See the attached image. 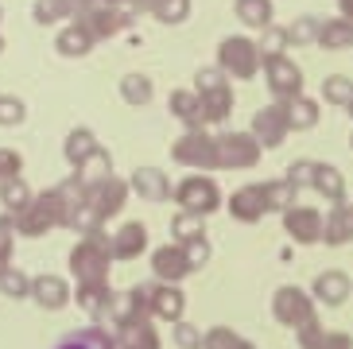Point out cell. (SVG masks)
Listing matches in <instances>:
<instances>
[{
    "label": "cell",
    "instance_id": "obj_3",
    "mask_svg": "<svg viewBox=\"0 0 353 349\" xmlns=\"http://www.w3.org/2000/svg\"><path fill=\"white\" fill-rule=\"evenodd\" d=\"M218 66L229 74V78L249 82V78H256V74L264 70V54H260V47L252 39L229 35V39H221V47H218Z\"/></svg>",
    "mask_w": 353,
    "mask_h": 349
},
{
    "label": "cell",
    "instance_id": "obj_6",
    "mask_svg": "<svg viewBox=\"0 0 353 349\" xmlns=\"http://www.w3.org/2000/svg\"><path fill=\"white\" fill-rule=\"evenodd\" d=\"M264 82L276 101H291L303 93V74L288 54H264Z\"/></svg>",
    "mask_w": 353,
    "mask_h": 349
},
{
    "label": "cell",
    "instance_id": "obj_21",
    "mask_svg": "<svg viewBox=\"0 0 353 349\" xmlns=\"http://www.w3.org/2000/svg\"><path fill=\"white\" fill-rule=\"evenodd\" d=\"M311 295L319 299V303H326V307H342L345 299H350V276L338 272V268H330V272H322V276L314 279Z\"/></svg>",
    "mask_w": 353,
    "mask_h": 349
},
{
    "label": "cell",
    "instance_id": "obj_28",
    "mask_svg": "<svg viewBox=\"0 0 353 349\" xmlns=\"http://www.w3.org/2000/svg\"><path fill=\"white\" fill-rule=\"evenodd\" d=\"M97 148H101V144H97V136L90 132V128H74V132L63 140V155H66V163H70V167H78L85 155H94Z\"/></svg>",
    "mask_w": 353,
    "mask_h": 349
},
{
    "label": "cell",
    "instance_id": "obj_50",
    "mask_svg": "<svg viewBox=\"0 0 353 349\" xmlns=\"http://www.w3.org/2000/svg\"><path fill=\"white\" fill-rule=\"evenodd\" d=\"M322 338H326V330H322L319 322H307V326H299V349H319Z\"/></svg>",
    "mask_w": 353,
    "mask_h": 349
},
{
    "label": "cell",
    "instance_id": "obj_46",
    "mask_svg": "<svg viewBox=\"0 0 353 349\" xmlns=\"http://www.w3.org/2000/svg\"><path fill=\"white\" fill-rule=\"evenodd\" d=\"M229 82V74L221 70V66H202V70L194 74V90L206 93V90H218V86Z\"/></svg>",
    "mask_w": 353,
    "mask_h": 349
},
{
    "label": "cell",
    "instance_id": "obj_49",
    "mask_svg": "<svg viewBox=\"0 0 353 349\" xmlns=\"http://www.w3.org/2000/svg\"><path fill=\"white\" fill-rule=\"evenodd\" d=\"M183 252H187V260H190V268H202L210 260V241L206 237H198V241H187V245H183Z\"/></svg>",
    "mask_w": 353,
    "mask_h": 349
},
{
    "label": "cell",
    "instance_id": "obj_48",
    "mask_svg": "<svg viewBox=\"0 0 353 349\" xmlns=\"http://www.w3.org/2000/svg\"><path fill=\"white\" fill-rule=\"evenodd\" d=\"M314 174H319V163H311V159H303V163H291L288 167V179L295 190H303V186H314Z\"/></svg>",
    "mask_w": 353,
    "mask_h": 349
},
{
    "label": "cell",
    "instance_id": "obj_29",
    "mask_svg": "<svg viewBox=\"0 0 353 349\" xmlns=\"http://www.w3.org/2000/svg\"><path fill=\"white\" fill-rule=\"evenodd\" d=\"M319 43L322 47H330V51H338V47H353V20H345V16H338V20H322Z\"/></svg>",
    "mask_w": 353,
    "mask_h": 349
},
{
    "label": "cell",
    "instance_id": "obj_22",
    "mask_svg": "<svg viewBox=\"0 0 353 349\" xmlns=\"http://www.w3.org/2000/svg\"><path fill=\"white\" fill-rule=\"evenodd\" d=\"M54 349H117V338L97 322V326H85V330H70Z\"/></svg>",
    "mask_w": 353,
    "mask_h": 349
},
{
    "label": "cell",
    "instance_id": "obj_52",
    "mask_svg": "<svg viewBox=\"0 0 353 349\" xmlns=\"http://www.w3.org/2000/svg\"><path fill=\"white\" fill-rule=\"evenodd\" d=\"M319 349H353V341H350V334H342V330H326V338H322V346Z\"/></svg>",
    "mask_w": 353,
    "mask_h": 349
},
{
    "label": "cell",
    "instance_id": "obj_44",
    "mask_svg": "<svg viewBox=\"0 0 353 349\" xmlns=\"http://www.w3.org/2000/svg\"><path fill=\"white\" fill-rule=\"evenodd\" d=\"M23 117H28V105H23L20 97H0V124H4V128H16Z\"/></svg>",
    "mask_w": 353,
    "mask_h": 349
},
{
    "label": "cell",
    "instance_id": "obj_33",
    "mask_svg": "<svg viewBox=\"0 0 353 349\" xmlns=\"http://www.w3.org/2000/svg\"><path fill=\"white\" fill-rule=\"evenodd\" d=\"M314 190H319L322 198H330L334 206L345 198V179H342V171L338 167H326V163H319V174H314Z\"/></svg>",
    "mask_w": 353,
    "mask_h": 349
},
{
    "label": "cell",
    "instance_id": "obj_18",
    "mask_svg": "<svg viewBox=\"0 0 353 349\" xmlns=\"http://www.w3.org/2000/svg\"><path fill=\"white\" fill-rule=\"evenodd\" d=\"M32 299L43 310H63L74 299V291L66 288V279H59V276H35L32 279Z\"/></svg>",
    "mask_w": 353,
    "mask_h": 349
},
{
    "label": "cell",
    "instance_id": "obj_27",
    "mask_svg": "<svg viewBox=\"0 0 353 349\" xmlns=\"http://www.w3.org/2000/svg\"><path fill=\"white\" fill-rule=\"evenodd\" d=\"M32 202H35L32 186L23 183L20 174H12V179H0V206H4L8 214H20V210H28Z\"/></svg>",
    "mask_w": 353,
    "mask_h": 349
},
{
    "label": "cell",
    "instance_id": "obj_38",
    "mask_svg": "<svg viewBox=\"0 0 353 349\" xmlns=\"http://www.w3.org/2000/svg\"><path fill=\"white\" fill-rule=\"evenodd\" d=\"M322 97H326L330 105H345V109H350L353 82H350V78H342V74H334V78H326V82H322Z\"/></svg>",
    "mask_w": 353,
    "mask_h": 349
},
{
    "label": "cell",
    "instance_id": "obj_12",
    "mask_svg": "<svg viewBox=\"0 0 353 349\" xmlns=\"http://www.w3.org/2000/svg\"><path fill=\"white\" fill-rule=\"evenodd\" d=\"M113 299H117V291L109 288V279H101V283H78V291H74V303H78L94 322H109Z\"/></svg>",
    "mask_w": 353,
    "mask_h": 349
},
{
    "label": "cell",
    "instance_id": "obj_2",
    "mask_svg": "<svg viewBox=\"0 0 353 349\" xmlns=\"http://www.w3.org/2000/svg\"><path fill=\"white\" fill-rule=\"evenodd\" d=\"M171 159L190 171H218V136H210L206 128H187L171 144Z\"/></svg>",
    "mask_w": 353,
    "mask_h": 349
},
{
    "label": "cell",
    "instance_id": "obj_17",
    "mask_svg": "<svg viewBox=\"0 0 353 349\" xmlns=\"http://www.w3.org/2000/svg\"><path fill=\"white\" fill-rule=\"evenodd\" d=\"M183 310H187V295H183V288H179V283H156V295H152V319L175 326V322L183 319Z\"/></svg>",
    "mask_w": 353,
    "mask_h": 349
},
{
    "label": "cell",
    "instance_id": "obj_13",
    "mask_svg": "<svg viewBox=\"0 0 353 349\" xmlns=\"http://www.w3.org/2000/svg\"><path fill=\"white\" fill-rule=\"evenodd\" d=\"M128 190H132V186H128L125 179H117V174H113V179H105L101 186H94V190L85 195V202L94 206L97 214H101V221H109L113 214H121V210H125Z\"/></svg>",
    "mask_w": 353,
    "mask_h": 349
},
{
    "label": "cell",
    "instance_id": "obj_23",
    "mask_svg": "<svg viewBox=\"0 0 353 349\" xmlns=\"http://www.w3.org/2000/svg\"><path fill=\"white\" fill-rule=\"evenodd\" d=\"M113 338H117V349H159V334H156V326H152V319L121 326Z\"/></svg>",
    "mask_w": 353,
    "mask_h": 349
},
{
    "label": "cell",
    "instance_id": "obj_10",
    "mask_svg": "<svg viewBox=\"0 0 353 349\" xmlns=\"http://www.w3.org/2000/svg\"><path fill=\"white\" fill-rule=\"evenodd\" d=\"M288 132H291V124H288V113H283L280 101L252 117V136L260 140V148H280L288 140Z\"/></svg>",
    "mask_w": 353,
    "mask_h": 349
},
{
    "label": "cell",
    "instance_id": "obj_20",
    "mask_svg": "<svg viewBox=\"0 0 353 349\" xmlns=\"http://www.w3.org/2000/svg\"><path fill=\"white\" fill-rule=\"evenodd\" d=\"M167 105H171V117L183 121L187 128H206V113H202V97H198V90H175Z\"/></svg>",
    "mask_w": 353,
    "mask_h": 349
},
{
    "label": "cell",
    "instance_id": "obj_58",
    "mask_svg": "<svg viewBox=\"0 0 353 349\" xmlns=\"http://www.w3.org/2000/svg\"><path fill=\"white\" fill-rule=\"evenodd\" d=\"M350 214H353V206H350Z\"/></svg>",
    "mask_w": 353,
    "mask_h": 349
},
{
    "label": "cell",
    "instance_id": "obj_54",
    "mask_svg": "<svg viewBox=\"0 0 353 349\" xmlns=\"http://www.w3.org/2000/svg\"><path fill=\"white\" fill-rule=\"evenodd\" d=\"M70 4H74V16H82V12L101 8V4H113V0H70Z\"/></svg>",
    "mask_w": 353,
    "mask_h": 349
},
{
    "label": "cell",
    "instance_id": "obj_45",
    "mask_svg": "<svg viewBox=\"0 0 353 349\" xmlns=\"http://www.w3.org/2000/svg\"><path fill=\"white\" fill-rule=\"evenodd\" d=\"M171 334H175V346L179 349H202V338H206L198 326H190V322H183V319L175 322V330H171Z\"/></svg>",
    "mask_w": 353,
    "mask_h": 349
},
{
    "label": "cell",
    "instance_id": "obj_25",
    "mask_svg": "<svg viewBox=\"0 0 353 349\" xmlns=\"http://www.w3.org/2000/svg\"><path fill=\"white\" fill-rule=\"evenodd\" d=\"M198 97H202V113H206V124L229 121V113H233V90H229V82L218 86V90L198 93Z\"/></svg>",
    "mask_w": 353,
    "mask_h": 349
},
{
    "label": "cell",
    "instance_id": "obj_1",
    "mask_svg": "<svg viewBox=\"0 0 353 349\" xmlns=\"http://www.w3.org/2000/svg\"><path fill=\"white\" fill-rule=\"evenodd\" d=\"M109 268H113V252H109V233L105 229L85 233L70 248V272L78 283H101V279H109Z\"/></svg>",
    "mask_w": 353,
    "mask_h": 349
},
{
    "label": "cell",
    "instance_id": "obj_39",
    "mask_svg": "<svg viewBox=\"0 0 353 349\" xmlns=\"http://www.w3.org/2000/svg\"><path fill=\"white\" fill-rule=\"evenodd\" d=\"M101 226H105L101 214H97L90 202H85V206H78V210L70 214V226H66V229H74V233H82V237H85V233H97Z\"/></svg>",
    "mask_w": 353,
    "mask_h": 349
},
{
    "label": "cell",
    "instance_id": "obj_59",
    "mask_svg": "<svg viewBox=\"0 0 353 349\" xmlns=\"http://www.w3.org/2000/svg\"><path fill=\"white\" fill-rule=\"evenodd\" d=\"M350 144H353V140H350Z\"/></svg>",
    "mask_w": 353,
    "mask_h": 349
},
{
    "label": "cell",
    "instance_id": "obj_34",
    "mask_svg": "<svg viewBox=\"0 0 353 349\" xmlns=\"http://www.w3.org/2000/svg\"><path fill=\"white\" fill-rule=\"evenodd\" d=\"M233 12H237L241 23H249V28H256V31L272 23V0H237Z\"/></svg>",
    "mask_w": 353,
    "mask_h": 349
},
{
    "label": "cell",
    "instance_id": "obj_7",
    "mask_svg": "<svg viewBox=\"0 0 353 349\" xmlns=\"http://www.w3.org/2000/svg\"><path fill=\"white\" fill-rule=\"evenodd\" d=\"M272 319L283 322V326L299 330L307 322H314V303L303 288H280L272 295Z\"/></svg>",
    "mask_w": 353,
    "mask_h": 349
},
{
    "label": "cell",
    "instance_id": "obj_41",
    "mask_svg": "<svg viewBox=\"0 0 353 349\" xmlns=\"http://www.w3.org/2000/svg\"><path fill=\"white\" fill-rule=\"evenodd\" d=\"M63 16H74L70 0H39V4H35V20L39 23H59Z\"/></svg>",
    "mask_w": 353,
    "mask_h": 349
},
{
    "label": "cell",
    "instance_id": "obj_19",
    "mask_svg": "<svg viewBox=\"0 0 353 349\" xmlns=\"http://www.w3.org/2000/svg\"><path fill=\"white\" fill-rule=\"evenodd\" d=\"M74 179L85 186V195H90L94 186H101L105 179H113V159H109V152H105V148H97L94 155H85L82 163L74 167Z\"/></svg>",
    "mask_w": 353,
    "mask_h": 349
},
{
    "label": "cell",
    "instance_id": "obj_15",
    "mask_svg": "<svg viewBox=\"0 0 353 349\" xmlns=\"http://www.w3.org/2000/svg\"><path fill=\"white\" fill-rule=\"evenodd\" d=\"M128 186H132L144 202H167V198H175V186H171V179H167L159 167H136Z\"/></svg>",
    "mask_w": 353,
    "mask_h": 349
},
{
    "label": "cell",
    "instance_id": "obj_14",
    "mask_svg": "<svg viewBox=\"0 0 353 349\" xmlns=\"http://www.w3.org/2000/svg\"><path fill=\"white\" fill-rule=\"evenodd\" d=\"M229 214L237 217V221H245V226H256L260 217L268 214L264 186L252 183V186H241V190H233V195H229Z\"/></svg>",
    "mask_w": 353,
    "mask_h": 349
},
{
    "label": "cell",
    "instance_id": "obj_55",
    "mask_svg": "<svg viewBox=\"0 0 353 349\" xmlns=\"http://www.w3.org/2000/svg\"><path fill=\"white\" fill-rule=\"evenodd\" d=\"M338 8H342L345 20H353V0H338Z\"/></svg>",
    "mask_w": 353,
    "mask_h": 349
},
{
    "label": "cell",
    "instance_id": "obj_4",
    "mask_svg": "<svg viewBox=\"0 0 353 349\" xmlns=\"http://www.w3.org/2000/svg\"><path fill=\"white\" fill-rule=\"evenodd\" d=\"M175 202H179V210H190V214L206 217L221 206V190L206 171H198V174H190V179H183V183L175 186Z\"/></svg>",
    "mask_w": 353,
    "mask_h": 349
},
{
    "label": "cell",
    "instance_id": "obj_47",
    "mask_svg": "<svg viewBox=\"0 0 353 349\" xmlns=\"http://www.w3.org/2000/svg\"><path fill=\"white\" fill-rule=\"evenodd\" d=\"M16 226H12V214H4L0 217V264H8L12 260V252H16Z\"/></svg>",
    "mask_w": 353,
    "mask_h": 349
},
{
    "label": "cell",
    "instance_id": "obj_37",
    "mask_svg": "<svg viewBox=\"0 0 353 349\" xmlns=\"http://www.w3.org/2000/svg\"><path fill=\"white\" fill-rule=\"evenodd\" d=\"M202 349H256V346H249V341L241 338V334H233L229 326H214L202 338Z\"/></svg>",
    "mask_w": 353,
    "mask_h": 349
},
{
    "label": "cell",
    "instance_id": "obj_24",
    "mask_svg": "<svg viewBox=\"0 0 353 349\" xmlns=\"http://www.w3.org/2000/svg\"><path fill=\"white\" fill-rule=\"evenodd\" d=\"M322 241L326 245H350L353 241V214H350V206H334L330 217L322 221Z\"/></svg>",
    "mask_w": 353,
    "mask_h": 349
},
{
    "label": "cell",
    "instance_id": "obj_16",
    "mask_svg": "<svg viewBox=\"0 0 353 349\" xmlns=\"http://www.w3.org/2000/svg\"><path fill=\"white\" fill-rule=\"evenodd\" d=\"M144 248H148V229L140 221H125L117 233H109V252H113V260H136Z\"/></svg>",
    "mask_w": 353,
    "mask_h": 349
},
{
    "label": "cell",
    "instance_id": "obj_57",
    "mask_svg": "<svg viewBox=\"0 0 353 349\" xmlns=\"http://www.w3.org/2000/svg\"><path fill=\"white\" fill-rule=\"evenodd\" d=\"M0 51H4V43H0Z\"/></svg>",
    "mask_w": 353,
    "mask_h": 349
},
{
    "label": "cell",
    "instance_id": "obj_9",
    "mask_svg": "<svg viewBox=\"0 0 353 349\" xmlns=\"http://www.w3.org/2000/svg\"><path fill=\"white\" fill-rule=\"evenodd\" d=\"M322 221L326 217L311 206H291L288 214H283V229H288L291 241H299V245H319L322 241Z\"/></svg>",
    "mask_w": 353,
    "mask_h": 349
},
{
    "label": "cell",
    "instance_id": "obj_31",
    "mask_svg": "<svg viewBox=\"0 0 353 349\" xmlns=\"http://www.w3.org/2000/svg\"><path fill=\"white\" fill-rule=\"evenodd\" d=\"M94 47V35L82 28V23H70V28L59 31V54H66V59H78V54H85Z\"/></svg>",
    "mask_w": 353,
    "mask_h": 349
},
{
    "label": "cell",
    "instance_id": "obj_35",
    "mask_svg": "<svg viewBox=\"0 0 353 349\" xmlns=\"http://www.w3.org/2000/svg\"><path fill=\"white\" fill-rule=\"evenodd\" d=\"M264 186V202H268V210H280V214H288L291 206H295V186H291V179H272V183H260Z\"/></svg>",
    "mask_w": 353,
    "mask_h": 349
},
{
    "label": "cell",
    "instance_id": "obj_43",
    "mask_svg": "<svg viewBox=\"0 0 353 349\" xmlns=\"http://www.w3.org/2000/svg\"><path fill=\"white\" fill-rule=\"evenodd\" d=\"M156 16H159V23H183L190 16V0H159Z\"/></svg>",
    "mask_w": 353,
    "mask_h": 349
},
{
    "label": "cell",
    "instance_id": "obj_51",
    "mask_svg": "<svg viewBox=\"0 0 353 349\" xmlns=\"http://www.w3.org/2000/svg\"><path fill=\"white\" fill-rule=\"evenodd\" d=\"M20 155L12 152V148H0V179H12V174H20Z\"/></svg>",
    "mask_w": 353,
    "mask_h": 349
},
{
    "label": "cell",
    "instance_id": "obj_53",
    "mask_svg": "<svg viewBox=\"0 0 353 349\" xmlns=\"http://www.w3.org/2000/svg\"><path fill=\"white\" fill-rule=\"evenodd\" d=\"M113 4H128V12H148V8L156 12L159 0H113Z\"/></svg>",
    "mask_w": 353,
    "mask_h": 349
},
{
    "label": "cell",
    "instance_id": "obj_42",
    "mask_svg": "<svg viewBox=\"0 0 353 349\" xmlns=\"http://www.w3.org/2000/svg\"><path fill=\"white\" fill-rule=\"evenodd\" d=\"M319 28H322L319 16H299V20L288 28V39L291 43H319Z\"/></svg>",
    "mask_w": 353,
    "mask_h": 349
},
{
    "label": "cell",
    "instance_id": "obj_26",
    "mask_svg": "<svg viewBox=\"0 0 353 349\" xmlns=\"http://www.w3.org/2000/svg\"><path fill=\"white\" fill-rule=\"evenodd\" d=\"M283 105V113H288V124H291V132H307V128H314L319 124V105L311 101V97H291V101H280Z\"/></svg>",
    "mask_w": 353,
    "mask_h": 349
},
{
    "label": "cell",
    "instance_id": "obj_36",
    "mask_svg": "<svg viewBox=\"0 0 353 349\" xmlns=\"http://www.w3.org/2000/svg\"><path fill=\"white\" fill-rule=\"evenodd\" d=\"M152 78H144V74H128L125 82H121V97H125L128 105H148L152 101Z\"/></svg>",
    "mask_w": 353,
    "mask_h": 349
},
{
    "label": "cell",
    "instance_id": "obj_8",
    "mask_svg": "<svg viewBox=\"0 0 353 349\" xmlns=\"http://www.w3.org/2000/svg\"><path fill=\"white\" fill-rule=\"evenodd\" d=\"M194 268H190L187 252H183V245H159L156 252H152V279H159V283H183V279L190 276Z\"/></svg>",
    "mask_w": 353,
    "mask_h": 349
},
{
    "label": "cell",
    "instance_id": "obj_11",
    "mask_svg": "<svg viewBox=\"0 0 353 349\" xmlns=\"http://www.w3.org/2000/svg\"><path fill=\"white\" fill-rule=\"evenodd\" d=\"M128 20H132V12H121L117 4H101V8H90L78 16V23H82L94 39H109V35H117L121 28H128Z\"/></svg>",
    "mask_w": 353,
    "mask_h": 349
},
{
    "label": "cell",
    "instance_id": "obj_56",
    "mask_svg": "<svg viewBox=\"0 0 353 349\" xmlns=\"http://www.w3.org/2000/svg\"><path fill=\"white\" fill-rule=\"evenodd\" d=\"M350 117H353V101H350Z\"/></svg>",
    "mask_w": 353,
    "mask_h": 349
},
{
    "label": "cell",
    "instance_id": "obj_30",
    "mask_svg": "<svg viewBox=\"0 0 353 349\" xmlns=\"http://www.w3.org/2000/svg\"><path fill=\"white\" fill-rule=\"evenodd\" d=\"M171 237H175L179 245L206 237V217H202V214H190V210H179V214L171 217Z\"/></svg>",
    "mask_w": 353,
    "mask_h": 349
},
{
    "label": "cell",
    "instance_id": "obj_40",
    "mask_svg": "<svg viewBox=\"0 0 353 349\" xmlns=\"http://www.w3.org/2000/svg\"><path fill=\"white\" fill-rule=\"evenodd\" d=\"M288 28H276V23H268V28H260V54H283V47H288Z\"/></svg>",
    "mask_w": 353,
    "mask_h": 349
},
{
    "label": "cell",
    "instance_id": "obj_32",
    "mask_svg": "<svg viewBox=\"0 0 353 349\" xmlns=\"http://www.w3.org/2000/svg\"><path fill=\"white\" fill-rule=\"evenodd\" d=\"M0 295L8 299H32V276L12 264H0Z\"/></svg>",
    "mask_w": 353,
    "mask_h": 349
},
{
    "label": "cell",
    "instance_id": "obj_5",
    "mask_svg": "<svg viewBox=\"0 0 353 349\" xmlns=\"http://www.w3.org/2000/svg\"><path fill=\"white\" fill-rule=\"evenodd\" d=\"M260 140L252 132H221L218 136V163L225 171H249L260 163Z\"/></svg>",
    "mask_w": 353,
    "mask_h": 349
}]
</instances>
